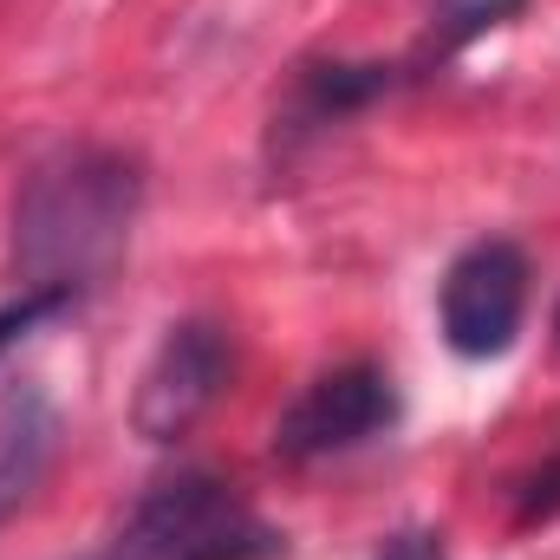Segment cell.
I'll use <instances>...</instances> for the list:
<instances>
[{
	"label": "cell",
	"mask_w": 560,
	"mask_h": 560,
	"mask_svg": "<svg viewBox=\"0 0 560 560\" xmlns=\"http://www.w3.org/2000/svg\"><path fill=\"white\" fill-rule=\"evenodd\" d=\"M143 209L138 156L105 143H66L39 156L13 196V268L26 287L85 293L105 275Z\"/></svg>",
	"instance_id": "cell-1"
},
{
	"label": "cell",
	"mask_w": 560,
	"mask_h": 560,
	"mask_svg": "<svg viewBox=\"0 0 560 560\" xmlns=\"http://www.w3.org/2000/svg\"><path fill=\"white\" fill-rule=\"evenodd\" d=\"M275 555V528L209 469H183L138 495L105 560H261Z\"/></svg>",
	"instance_id": "cell-2"
},
{
	"label": "cell",
	"mask_w": 560,
	"mask_h": 560,
	"mask_svg": "<svg viewBox=\"0 0 560 560\" xmlns=\"http://www.w3.org/2000/svg\"><path fill=\"white\" fill-rule=\"evenodd\" d=\"M235 378V339L215 319H176L163 332V346L150 352L131 398V430L143 443H176L209 418V405L229 392Z\"/></svg>",
	"instance_id": "cell-3"
},
{
	"label": "cell",
	"mask_w": 560,
	"mask_h": 560,
	"mask_svg": "<svg viewBox=\"0 0 560 560\" xmlns=\"http://www.w3.org/2000/svg\"><path fill=\"white\" fill-rule=\"evenodd\" d=\"M398 423V385L378 365H339L313 378L275 423V456L280 463H326L346 456Z\"/></svg>",
	"instance_id": "cell-4"
},
{
	"label": "cell",
	"mask_w": 560,
	"mask_h": 560,
	"mask_svg": "<svg viewBox=\"0 0 560 560\" xmlns=\"http://www.w3.org/2000/svg\"><path fill=\"white\" fill-rule=\"evenodd\" d=\"M528 313V255L515 242H476L450 261V275L436 287V319L443 339L463 359H495L515 346Z\"/></svg>",
	"instance_id": "cell-5"
},
{
	"label": "cell",
	"mask_w": 560,
	"mask_h": 560,
	"mask_svg": "<svg viewBox=\"0 0 560 560\" xmlns=\"http://www.w3.org/2000/svg\"><path fill=\"white\" fill-rule=\"evenodd\" d=\"M52 456H59V411L46 392L26 385L0 405V522L26 509V495L46 482Z\"/></svg>",
	"instance_id": "cell-6"
},
{
	"label": "cell",
	"mask_w": 560,
	"mask_h": 560,
	"mask_svg": "<svg viewBox=\"0 0 560 560\" xmlns=\"http://www.w3.org/2000/svg\"><path fill=\"white\" fill-rule=\"evenodd\" d=\"M392 85H398V66H313V72H300L287 131H326V125L365 112L372 98H385Z\"/></svg>",
	"instance_id": "cell-7"
},
{
	"label": "cell",
	"mask_w": 560,
	"mask_h": 560,
	"mask_svg": "<svg viewBox=\"0 0 560 560\" xmlns=\"http://www.w3.org/2000/svg\"><path fill=\"white\" fill-rule=\"evenodd\" d=\"M72 300H79V293H66V287H20V300L0 306V352L20 346V339H26L33 326H46L52 313H66Z\"/></svg>",
	"instance_id": "cell-8"
},
{
	"label": "cell",
	"mask_w": 560,
	"mask_h": 560,
	"mask_svg": "<svg viewBox=\"0 0 560 560\" xmlns=\"http://www.w3.org/2000/svg\"><path fill=\"white\" fill-rule=\"evenodd\" d=\"M378 560H443V535L436 528H405L378 548Z\"/></svg>",
	"instance_id": "cell-9"
},
{
	"label": "cell",
	"mask_w": 560,
	"mask_h": 560,
	"mask_svg": "<svg viewBox=\"0 0 560 560\" xmlns=\"http://www.w3.org/2000/svg\"><path fill=\"white\" fill-rule=\"evenodd\" d=\"M560 509V463H548L535 482H528V495H522V522H548Z\"/></svg>",
	"instance_id": "cell-10"
},
{
	"label": "cell",
	"mask_w": 560,
	"mask_h": 560,
	"mask_svg": "<svg viewBox=\"0 0 560 560\" xmlns=\"http://www.w3.org/2000/svg\"><path fill=\"white\" fill-rule=\"evenodd\" d=\"M555 332H560V313H555Z\"/></svg>",
	"instance_id": "cell-11"
}]
</instances>
